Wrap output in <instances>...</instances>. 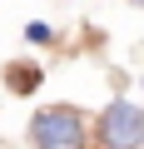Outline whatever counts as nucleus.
Returning a JSON list of instances; mask_svg holds the SVG:
<instances>
[{"instance_id":"obj_3","label":"nucleus","mask_w":144,"mask_h":149,"mask_svg":"<svg viewBox=\"0 0 144 149\" xmlns=\"http://www.w3.org/2000/svg\"><path fill=\"white\" fill-rule=\"evenodd\" d=\"M10 80H15V90L25 95V90H35V80H40V70H35V65H10Z\"/></svg>"},{"instance_id":"obj_4","label":"nucleus","mask_w":144,"mask_h":149,"mask_svg":"<svg viewBox=\"0 0 144 149\" xmlns=\"http://www.w3.org/2000/svg\"><path fill=\"white\" fill-rule=\"evenodd\" d=\"M134 5H144V0H134Z\"/></svg>"},{"instance_id":"obj_2","label":"nucleus","mask_w":144,"mask_h":149,"mask_svg":"<svg viewBox=\"0 0 144 149\" xmlns=\"http://www.w3.org/2000/svg\"><path fill=\"white\" fill-rule=\"evenodd\" d=\"M99 139L114 144V149H124V144H144V114H139V104L114 100V104L104 109V119H99Z\"/></svg>"},{"instance_id":"obj_1","label":"nucleus","mask_w":144,"mask_h":149,"mask_svg":"<svg viewBox=\"0 0 144 149\" xmlns=\"http://www.w3.org/2000/svg\"><path fill=\"white\" fill-rule=\"evenodd\" d=\"M30 139L35 144H50V149H75V144H85V119L75 114V109H40L35 114V124H30Z\"/></svg>"}]
</instances>
